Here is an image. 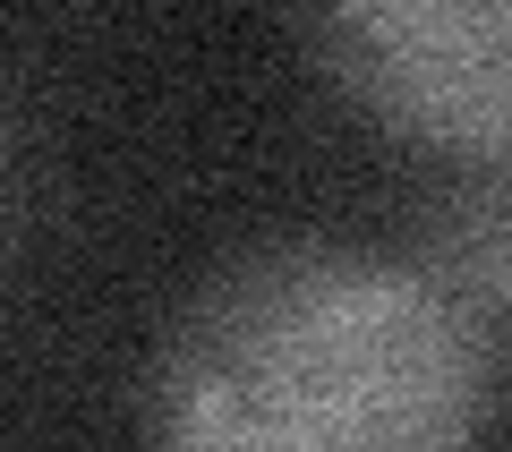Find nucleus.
Masks as SVG:
<instances>
[{
    "label": "nucleus",
    "instance_id": "1",
    "mask_svg": "<svg viewBox=\"0 0 512 452\" xmlns=\"http://www.w3.org/2000/svg\"><path fill=\"white\" fill-rule=\"evenodd\" d=\"M478 418L470 308L350 239L231 256L154 350L163 452H470Z\"/></svg>",
    "mask_w": 512,
    "mask_h": 452
},
{
    "label": "nucleus",
    "instance_id": "3",
    "mask_svg": "<svg viewBox=\"0 0 512 452\" xmlns=\"http://www.w3.org/2000/svg\"><path fill=\"white\" fill-rule=\"evenodd\" d=\"M436 282L478 290V299H512V171L504 180H478L470 197H453V214L436 222Z\"/></svg>",
    "mask_w": 512,
    "mask_h": 452
},
{
    "label": "nucleus",
    "instance_id": "2",
    "mask_svg": "<svg viewBox=\"0 0 512 452\" xmlns=\"http://www.w3.org/2000/svg\"><path fill=\"white\" fill-rule=\"evenodd\" d=\"M333 86L419 145L512 163V0H350L308 18Z\"/></svg>",
    "mask_w": 512,
    "mask_h": 452
}]
</instances>
